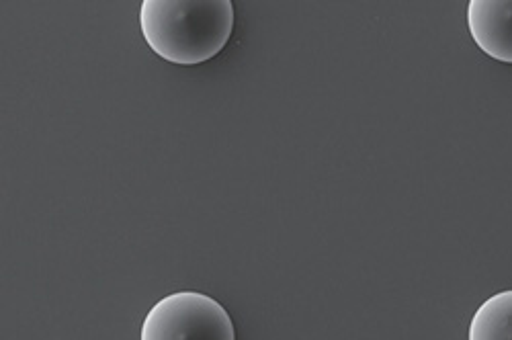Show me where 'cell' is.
Wrapping results in <instances>:
<instances>
[{
  "instance_id": "obj_1",
  "label": "cell",
  "mask_w": 512,
  "mask_h": 340,
  "mask_svg": "<svg viewBox=\"0 0 512 340\" xmlns=\"http://www.w3.org/2000/svg\"><path fill=\"white\" fill-rule=\"evenodd\" d=\"M146 44L170 64L197 66L218 56L234 31L232 0H144Z\"/></svg>"
},
{
  "instance_id": "obj_2",
  "label": "cell",
  "mask_w": 512,
  "mask_h": 340,
  "mask_svg": "<svg viewBox=\"0 0 512 340\" xmlns=\"http://www.w3.org/2000/svg\"><path fill=\"white\" fill-rule=\"evenodd\" d=\"M140 340H236L226 308L199 291H177L152 306Z\"/></svg>"
},
{
  "instance_id": "obj_3",
  "label": "cell",
  "mask_w": 512,
  "mask_h": 340,
  "mask_svg": "<svg viewBox=\"0 0 512 340\" xmlns=\"http://www.w3.org/2000/svg\"><path fill=\"white\" fill-rule=\"evenodd\" d=\"M467 25L484 54L512 64V0H472Z\"/></svg>"
},
{
  "instance_id": "obj_4",
  "label": "cell",
  "mask_w": 512,
  "mask_h": 340,
  "mask_svg": "<svg viewBox=\"0 0 512 340\" xmlns=\"http://www.w3.org/2000/svg\"><path fill=\"white\" fill-rule=\"evenodd\" d=\"M467 340H512V289L494 293L476 310Z\"/></svg>"
}]
</instances>
